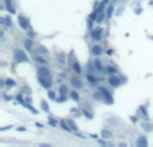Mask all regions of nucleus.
I'll return each instance as SVG.
<instances>
[{
	"label": "nucleus",
	"instance_id": "f257e3e1",
	"mask_svg": "<svg viewBox=\"0 0 153 147\" xmlns=\"http://www.w3.org/2000/svg\"><path fill=\"white\" fill-rule=\"evenodd\" d=\"M38 79H39L40 84H42L44 88H47V90L51 88V86H53V78H51V72H50L47 68L40 67V68L38 70Z\"/></svg>",
	"mask_w": 153,
	"mask_h": 147
},
{
	"label": "nucleus",
	"instance_id": "f03ea898",
	"mask_svg": "<svg viewBox=\"0 0 153 147\" xmlns=\"http://www.w3.org/2000/svg\"><path fill=\"white\" fill-rule=\"evenodd\" d=\"M13 55H15V60L19 62V63H24V62L28 60V58H27L26 55V52L22 51V50H19V48H16L15 51H13Z\"/></svg>",
	"mask_w": 153,
	"mask_h": 147
},
{
	"label": "nucleus",
	"instance_id": "7ed1b4c3",
	"mask_svg": "<svg viewBox=\"0 0 153 147\" xmlns=\"http://www.w3.org/2000/svg\"><path fill=\"white\" fill-rule=\"evenodd\" d=\"M19 26L22 27V30H28V28H30L28 19H26L24 16H19Z\"/></svg>",
	"mask_w": 153,
	"mask_h": 147
},
{
	"label": "nucleus",
	"instance_id": "20e7f679",
	"mask_svg": "<svg viewBox=\"0 0 153 147\" xmlns=\"http://www.w3.org/2000/svg\"><path fill=\"white\" fill-rule=\"evenodd\" d=\"M100 91H102V94H104V96H105V102H108V103H113V98H112L109 91L106 90V88H104V87H101Z\"/></svg>",
	"mask_w": 153,
	"mask_h": 147
},
{
	"label": "nucleus",
	"instance_id": "39448f33",
	"mask_svg": "<svg viewBox=\"0 0 153 147\" xmlns=\"http://www.w3.org/2000/svg\"><path fill=\"white\" fill-rule=\"evenodd\" d=\"M101 35H102V28H96V30L92 31V38L96 42H98L101 39Z\"/></svg>",
	"mask_w": 153,
	"mask_h": 147
},
{
	"label": "nucleus",
	"instance_id": "423d86ee",
	"mask_svg": "<svg viewBox=\"0 0 153 147\" xmlns=\"http://www.w3.org/2000/svg\"><path fill=\"white\" fill-rule=\"evenodd\" d=\"M108 82L110 83V86H113V87L120 86V83H121V82H120V78H118V76H116V75H110Z\"/></svg>",
	"mask_w": 153,
	"mask_h": 147
},
{
	"label": "nucleus",
	"instance_id": "0eeeda50",
	"mask_svg": "<svg viewBox=\"0 0 153 147\" xmlns=\"http://www.w3.org/2000/svg\"><path fill=\"white\" fill-rule=\"evenodd\" d=\"M137 146L138 147H146L148 146V140L145 136H140V138L137 139Z\"/></svg>",
	"mask_w": 153,
	"mask_h": 147
},
{
	"label": "nucleus",
	"instance_id": "6e6552de",
	"mask_svg": "<svg viewBox=\"0 0 153 147\" xmlns=\"http://www.w3.org/2000/svg\"><path fill=\"white\" fill-rule=\"evenodd\" d=\"M5 7H7L9 13H15V9H13V5H12V0H5Z\"/></svg>",
	"mask_w": 153,
	"mask_h": 147
},
{
	"label": "nucleus",
	"instance_id": "1a4fd4ad",
	"mask_svg": "<svg viewBox=\"0 0 153 147\" xmlns=\"http://www.w3.org/2000/svg\"><path fill=\"white\" fill-rule=\"evenodd\" d=\"M71 84L74 87H77V88H81L82 87V83H81V80L77 78H71Z\"/></svg>",
	"mask_w": 153,
	"mask_h": 147
},
{
	"label": "nucleus",
	"instance_id": "9d476101",
	"mask_svg": "<svg viewBox=\"0 0 153 147\" xmlns=\"http://www.w3.org/2000/svg\"><path fill=\"white\" fill-rule=\"evenodd\" d=\"M92 51H93V54H94V55H97V56H98V55H101V54H102V48H101L100 46H94V47L92 48Z\"/></svg>",
	"mask_w": 153,
	"mask_h": 147
},
{
	"label": "nucleus",
	"instance_id": "9b49d317",
	"mask_svg": "<svg viewBox=\"0 0 153 147\" xmlns=\"http://www.w3.org/2000/svg\"><path fill=\"white\" fill-rule=\"evenodd\" d=\"M24 47H26L28 51H31V50H32V40H30V39L24 40Z\"/></svg>",
	"mask_w": 153,
	"mask_h": 147
},
{
	"label": "nucleus",
	"instance_id": "f8f14e48",
	"mask_svg": "<svg viewBox=\"0 0 153 147\" xmlns=\"http://www.w3.org/2000/svg\"><path fill=\"white\" fill-rule=\"evenodd\" d=\"M73 68H74V71L77 74H81L82 72V70H81V66H79L78 62H74V64H73Z\"/></svg>",
	"mask_w": 153,
	"mask_h": 147
},
{
	"label": "nucleus",
	"instance_id": "ddd939ff",
	"mask_svg": "<svg viewBox=\"0 0 153 147\" xmlns=\"http://www.w3.org/2000/svg\"><path fill=\"white\" fill-rule=\"evenodd\" d=\"M35 60L38 62L39 64H46V63H47V60H46L43 56H39V55H36L35 56Z\"/></svg>",
	"mask_w": 153,
	"mask_h": 147
},
{
	"label": "nucleus",
	"instance_id": "4468645a",
	"mask_svg": "<svg viewBox=\"0 0 153 147\" xmlns=\"http://www.w3.org/2000/svg\"><path fill=\"white\" fill-rule=\"evenodd\" d=\"M67 124H69V123H67V122H65V121H62V122H61L62 128H65L66 131H71V130H73V128H71V127H69V126H67Z\"/></svg>",
	"mask_w": 153,
	"mask_h": 147
},
{
	"label": "nucleus",
	"instance_id": "2eb2a0df",
	"mask_svg": "<svg viewBox=\"0 0 153 147\" xmlns=\"http://www.w3.org/2000/svg\"><path fill=\"white\" fill-rule=\"evenodd\" d=\"M101 134H102V136H104L105 139L112 138V132H110V131H108V130H104L102 132H101Z\"/></svg>",
	"mask_w": 153,
	"mask_h": 147
},
{
	"label": "nucleus",
	"instance_id": "dca6fc26",
	"mask_svg": "<svg viewBox=\"0 0 153 147\" xmlns=\"http://www.w3.org/2000/svg\"><path fill=\"white\" fill-rule=\"evenodd\" d=\"M86 78H88V80L92 83V84H96V83H97V79L94 78V76H92V75H88Z\"/></svg>",
	"mask_w": 153,
	"mask_h": 147
},
{
	"label": "nucleus",
	"instance_id": "f3484780",
	"mask_svg": "<svg viewBox=\"0 0 153 147\" xmlns=\"http://www.w3.org/2000/svg\"><path fill=\"white\" fill-rule=\"evenodd\" d=\"M106 72L110 74V75H114V74L117 72V71H116V70H114L113 67H106Z\"/></svg>",
	"mask_w": 153,
	"mask_h": 147
},
{
	"label": "nucleus",
	"instance_id": "a211bd4d",
	"mask_svg": "<svg viewBox=\"0 0 153 147\" xmlns=\"http://www.w3.org/2000/svg\"><path fill=\"white\" fill-rule=\"evenodd\" d=\"M42 108H43V111H46V113H47L48 110H50V108H48L47 102H44V100H42Z\"/></svg>",
	"mask_w": 153,
	"mask_h": 147
},
{
	"label": "nucleus",
	"instance_id": "6ab92c4d",
	"mask_svg": "<svg viewBox=\"0 0 153 147\" xmlns=\"http://www.w3.org/2000/svg\"><path fill=\"white\" fill-rule=\"evenodd\" d=\"M5 86H7V87H13V86H15V80H12V79H8V80L5 82Z\"/></svg>",
	"mask_w": 153,
	"mask_h": 147
},
{
	"label": "nucleus",
	"instance_id": "aec40b11",
	"mask_svg": "<svg viewBox=\"0 0 153 147\" xmlns=\"http://www.w3.org/2000/svg\"><path fill=\"white\" fill-rule=\"evenodd\" d=\"M71 98H73L74 100H78V99H79L78 92H77V91H73V92H71Z\"/></svg>",
	"mask_w": 153,
	"mask_h": 147
},
{
	"label": "nucleus",
	"instance_id": "412c9836",
	"mask_svg": "<svg viewBox=\"0 0 153 147\" xmlns=\"http://www.w3.org/2000/svg\"><path fill=\"white\" fill-rule=\"evenodd\" d=\"M104 17H105V15H104V13L101 12V13H98V16H97L96 20H97L98 23H100V22H102V20H104Z\"/></svg>",
	"mask_w": 153,
	"mask_h": 147
},
{
	"label": "nucleus",
	"instance_id": "4be33fe9",
	"mask_svg": "<svg viewBox=\"0 0 153 147\" xmlns=\"http://www.w3.org/2000/svg\"><path fill=\"white\" fill-rule=\"evenodd\" d=\"M94 66H96V68H97V70H100V71L102 70V64H101V62H100V60H96V62H94Z\"/></svg>",
	"mask_w": 153,
	"mask_h": 147
},
{
	"label": "nucleus",
	"instance_id": "5701e85b",
	"mask_svg": "<svg viewBox=\"0 0 153 147\" xmlns=\"http://www.w3.org/2000/svg\"><path fill=\"white\" fill-rule=\"evenodd\" d=\"M113 11H114V7H113V5H110L109 9H108V13H106V15H108V17L112 16V13H113Z\"/></svg>",
	"mask_w": 153,
	"mask_h": 147
},
{
	"label": "nucleus",
	"instance_id": "b1692460",
	"mask_svg": "<svg viewBox=\"0 0 153 147\" xmlns=\"http://www.w3.org/2000/svg\"><path fill=\"white\" fill-rule=\"evenodd\" d=\"M48 123L53 126V127H55V126H57V121H55V119H53V118H50V119H48Z\"/></svg>",
	"mask_w": 153,
	"mask_h": 147
},
{
	"label": "nucleus",
	"instance_id": "393cba45",
	"mask_svg": "<svg viewBox=\"0 0 153 147\" xmlns=\"http://www.w3.org/2000/svg\"><path fill=\"white\" fill-rule=\"evenodd\" d=\"M141 126H142V128H144V130H146V131H149V130H150V128H152V127H149V124H148V123H142V124H141Z\"/></svg>",
	"mask_w": 153,
	"mask_h": 147
},
{
	"label": "nucleus",
	"instance_id": "a878e982",
	"mask_svg": "<svg viewBox=\"0 0 153 147\" xmlns=\"http://www.w3.org/2000/svg\"><path fill=\"white\" fill-rule=\"evenodd\" d=\"M59 90H61V92H62V95L65 96V94H66V91H67V88H66V86H61V88H59Z\"/></svg>",
	"mask_w": 153,
	"mask_h": 147
},
{
	"label": "nucleus",
	"instance_id": "bb28decb",
	"mask_svg": "<svg viewBox=\"0 0 153 147\" xmlns=\"http://www.w3.org/2000/svg\"><path fill=\"white\" fill-rule=\"evenodd\" d=\"M48 96H50V99H55V92L54 91H48Z\"/></svg>",
	"mask_w": 153,
	"mask_h": 147
},
{
	"label": "nucleus",
	"instance_id": "cd10ccee",
	"mask_svg": "<svg viewBox=\"0 0 153 147\" xmlns=\"http://www.w3.org/2000/svg\"><path fill=\"white\" fill-rule=\"evenodd\" d=\"M28 36H30V38H34V32H31L30 31V32H28Z\"/></svg>",
	"mask_w": 153,
	"mask_h": 147
},
{
	"label": "nucleus",
	"instance_id": "c85d7f7f",
	"mask_svg": "<svg viewBox=\"0 0 153 147\" xmlns=\"http://www.w3.org/2000/svg\"><path fill=\"white\" fill-rule=\"evenodd\" d=\"M104 3H108V0H104Z\"/></svg>",
	"mask_w": 153,
	"mask_h": 147
}]
</instances>
